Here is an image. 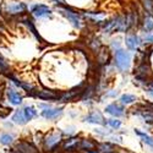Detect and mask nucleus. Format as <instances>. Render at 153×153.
<instances>
[{
	"mask_svg": "<svg viewBox=\"0 0 153 153\" xmlns=\"http://www.w3.org/2000/svg\"><path fill=\"white\" fill-rule=\"evenodd\" d=\"M120 103L121 104H126V105H129V104H132L135 103V102L137 100V97L134 96V94H129V93H126V94H123L120 97Z\"/></svg>",
	"mask_w": 153,
	"mask_h": 153,
	"instance_id": "16",
	"label": "nucleus"
},
{
	"mask_svg": "<svg viewBox=\"0 0 153 153\" xmlns=\"http://www.w3.org/2000/svg\"><path fill=\"white\" fill-rule=\"evenodd\" d=\"M114 62L120 71L129 70L131 65V54L124 49H117L114 54Z\"/></svg>",
	"mask_w": 153,
	"mask_h": 153,
	"instance_id": "1",
	"label": "nucleus"
},
{
	"mask_svg": "<svg viewBox=\"0 0 153 153\" xmlns=\"http://www.w3.org/2000/svg\"><path fill=\"white\" fill-rule=\"evenodd\" d=\"M23 113H25V117H26L27 120H31L32 118H34L37 115V111L32 107H26V108L23 109Z\"/></svg>",
	"mask_w": 153,
	"mask_h": 153,
	"instance_id": "20",
	"label": "nucleus"
},
{
	"mask_svg": "<svg viewBox=\"0 0 153 153\" xmlns=\"http://www.w3.org/2000/svg\"><path fill=\"white\" fill-rule=\"evenodd\" d=\"M7 98L12 104H21V102H22V97L14 90H11V88L7 90Z\"/></svg>",
	"mask_w": 153,
	"mask_h": 153,
	"instance_id": "12",
	"label": "nucleus"
},
{
	"mask_svg": "<svg viewBox=\"0 0 153 153\" xmlns=\"http://www.w3.org/2000/svg\"><path fill=\"white\" fill-rule=\"evenodd\" d=\"M143 90H145V93L146 94H148L151 98H153V81H148L143 86Z\"/></svg>",
	"mask_w": 153,
	"mask_h": 153,
	"instance_id": "24",
	"label": "nucleus"
},
{
	"mask_svg": "<svg viewBox=\"0 0 153 153\" xmlns=\"http://www.w3.org/2000/svg\"><path fill=\"white\" fill-rule=\"evenodd\" d=\"M86 16L96 22H102L105 19V14H103V12H88V14H86Z\"/></svg>",
	"mask_w": 153,
	"mask_h": 153,
	"instance_id": "18",
	"label": "nucleus"
},
{
	"mask_svg": "<svg viewBox=\"0 0 153 153\" xmlns=\"http://www.w3.org/2000/svg\"><path fill=\"white\" fill-rule=\"evenodd\" d=\"M5 68H6V64L3 62V60L0 59V69H5Z\"/></svg>",
	"mask_w": 153,
	"mask_h": 153,
	"instance_id": "28",
	"label": "nucleus"
},
{
	"mask_svg": "<svg viewBox=\"0 0 153 153\" xmlns=\"http://www.w3.org/2000/svg\"><path fill=\"white\" fill-rule=\"evenodd\" d=\"M32 14L36 17H44V16H50L52 11L45 5H36L32 7Z\"/></svg>",
	"mask_w": 153,
	"mask_h": 153,
	"instance_id": "6",
	"label": "nucleus"
},
{
	"mask_svg": "<svg viewBox=\"0 0 153 153\" xmlns=\"http://www.w3.org/2000/svg\"><path fill=\"white\" fill-rule=\"evenodd\" d=\"M109 61V50L107 48H102L98 54V62L100 65H105Z\"/></svg>",
	"mask_w": 153,
	"mask_h": 153,
	"instance_id": "13",
	"label": "nucleus"
},
{
	"mask_svg": "<svg viewBox=\"0 0 153 153\" xmlns=\"http://www.w3.org/2000/svg\"><path fill=\"white\" fill-rule=\"evenodd\" d=\"M143 4H145L146 10L153 14V0H143Z\"/></svg>",
	"mask_w": 153,
	"mask_h": 153,
	"instance_id": "26",
	"label": "nucleus"
},
{
	"mask_svg": "<svg viewBox=\"0 0 153 153\" xmlns=\"http://www.w3.org/2000/svg\"><path fill=\"white\" fill-rule=\"evenodd\" d=\"M53 3H55V4H59V5H62L64 4V0H52Z\"/></svg>",
	"mask_w": 153,
	"mask_h": 153,
	"instance_id": "27",
	"label": "nucleus"
},
{
	"mask_svg": "<svg viewBox=\"0 0 153 153\" xmlns=\"http://www.w3.org/2000/svg\"><path fill=\"white\" fill-rule=\"evenodd\" d=\"M60 140H61V135L60 134H53V135L48 136L47 140H45V148L49 149V151H52L60 142Z\"/></svg>",
	"mask_w": 153,
	"mask_h": 153,
	"instance_id": "7",
	"label": "nucleus"
},
{
	"mask_svg": "<svg viewBox=\"0 0 153 153\" xmlns=\"http://www.w3.org/2000/svg\"><path fill=\"white\" fill-rule=\"evenodd\" d=\"M12 141H14V136H12V135H9V134L0 135V143H3V145H10Z\"/></svg>",
	"mask_w": 153,
	"mask_h": 153,
	"instance_id": "21",
	"label": "nucleus"
},
{
	"mask_svg": "<svg viewBox=\"0 0 153 153\" xmlns=\"http://www.w3.org/2000/svg\"><path fill=\"white\" fill-rule=\"evenodd\" d=\"M105 111H107L108 114H110V115L115 117V118L123 117L124 114H125V109H124L121 105L117 104V103H111V104L107 105V107H105Z\"/></svg>",
	"mask_w": 153,
	"mask_h": 153,
	"instance_id": "4",
	"label": "nucleus"
},
{
	"mask_svg": "<svg viewBox=\"0 0 153 153\" xmlns=\"http://www.w3.org/2000/svg\"><path fill=\"white\" fill-rule=\"evenodd\" d=\"M94 147H96V143L92 142L90 138L82 140L81 143H80V148L81 149H86V151H92V149H94Z\"/></svg>",
	"mask_w": 153,
	"mask_h": 153,
	"instance_id": "19",
	"label": "nucleus"
},
{
	"mask_svg": "<svg viewBox=\"0 0 153 153\" xmlns=\"http://www.w3.org/2000/svg\"><path fill=\"white\" fill-rule=\"evenodd\" d=\"M107 123L110 127H113V129H119V127L121 126V121L118 120V119H108Z\"/></svg>",
	"mask_w": 153,
	"mask_h": 153,
	"instance_id": "25",
	"label": "nucleus"
},
{
	"mask_svg": "<svg viewBox=\"0 0 153 153\" xmlns=\"http://www.w3.org/2000/svg\"><path fill=\"white\" fill-rule=\"evenodd\" d=\"M99 152L100 153H111L115 151H114V147L110 143H102V145H99Z\"/></svg>",
	"mask_w": 153,
	"mask_h": 153,
	"instance_id": "22",
	"label": "nucleus"
},
{
	"mask_svg": "<svg viewBox=\"0 0 153 153\" xmlns=\"http://www.w3.org/2000/svg\"><path fill=\"white\" fill-rule=\"evenodd\" d=\"M85 121L87 123H91V124H97V125H104L105 124V120L103 118L100 113L98 111H92L85 118Z\"/></svg>",
	"mask_w": 153,
	"mask_h": 153,
	"instance_id": "5",
	"label": "nucleus"
},
{
	"mask_svg": "<svg viewBox=\"0 0 153 153\" xmlns=\"http://www.w3.org/2000/svg\"><path fill=\"white\" fill-rule=\"evenodd\" d=\"M12 120H14L16 124H19V125H25V124H26V121H27L26 117H25L23 110H17L14 114V117H12Z\"/></svg>",
	"mask_w": 153,
	"mask_h": 153,
	"instance_id": "15",
	"label": "nucleus"
},
{
	"mask_svg": "<svg viewBox=\"0 0 153 153\" xmlns=\"http://www.w3.org/2000/svg\"><path fill=\"white\" fill-rule=\"evenodd\" d=\"M135 134H136L137 136H140V138L142 140L143 143H146L147 146H149L151 148H153V137H152V136H149L148 134H146V132H143V131H140L138 129L135 130Z\"/></svg>",
	"mask_w": 153,
	"mask_h": 153,
	"instance_id": "10",
	"label": "nucleus"
},
{
	"mask_svg": "<svg viewBox=\"0 0 153 153\" xmlns=\"http://www.w3.org/2000/svg\"><path fill=\"white\" fill-rule=\"evenodd\" d=\"M58 10H59L61 14H62L64 16H65V17L74 25L75 27H80V26H81V20H80L79 15L76 14V12H74V11L66 9V7H62V6H59Z\"/></svg>",
	"mask_w": 153,
	"mask_h": 153,
	"instance_id": "2",
	"label": "nucleus"
},
{
	"mask_svg": "<svg viewBox=\"0 0 153 153\" xmlns=\"http://www.w3.org/2000/svg\"><path fill=\"white\" fill-rule=\"evenodd\" d=\"M77 143H79L77 138H70V140H68V142L65 143L64 148L65 149H74L75 147H77Z\"/></svg>",
	"mask_w": 153,
	"mask_h": 153,
	"instance_id": "23",
	"label": "nucleus"
},
{
	"mask_svg": "<svg viewBox=\"0 0 153 153\" xmlns=\"http://www.w3.org/2000/svg\"><path fill=\"white\" fill-rule=\"evenodd\" d=\"M142 25H143V30H145L146 33L153 32V16H151V15L145 16Z\"/></svg>",
	"mask_w": 153,
	"mask_h": 153,
	"instance_id": "14",
	"label": "nucleus"
},
{
	"mask_svg": "<svg viewBox=\"0 0 153 153\" xmlns=\"http://www.w3.org/2000/svg\"><path fill=\"white\" fill-rule=\"evenodd\" d=\"M61 113H62V109L61 108H58V109H45V110L42 111V115L45 119L50 120V119H55V118L60 117Z\"/></svg>",
	"mask_w": 153,
	"mask_h": 153,
	"instance_id": "8",
	"label": "nucleus"
},
{
	"mask_svg": "<svg viewBox=\"0 0 153 153\" xmlns=\"http://www.w3.org/2000/svg\"><path fill=\"white\" fill-rule=\"evenodd\" d=\"M9 153H21V152H19V151H17V152H15V151H11V152H9Z\"/></svg>",
	"mask_w": 153,
	"mask_h": 153,
	"instance_id": "29",
	"label": "nucleus"
},
{
	"mask_svg": "<svg viewBox=\"0 0 153 153\" xmlns=\"http://www.w3.org/2000/svg\"><path fill=\"white\" fill-rule=\"evenodd\" d=\"M37 97H39L42 99H48V100H53V99H60V96L58 93H54L50 90H43L41 92L37 93Z\"/></svg>",
	"mask_w": 153,
	"mask_h": 153,
	"instance_id": "9",
	"label": "nucleus"
},
{
	"mask_svg": "<svg viewBox=\"0 0 153 153\" xmlns=\"http://www.w3.org/2000/svg\"><path fill=\"white\" fill-rule=\"evenodd\" d=\"M125 44L130 50H136L138 49V47L142 44V39L140 38L137 34H129L125 38Z\"/></svg>",
	"mask_w": 153,
	"mask_h": 153,
	"instance_id": "3",
	"label": "nucleus"
},
{
	"mask_svg": "<svg viewBox=\"0 0 153 153\" xmlns=\"http://www.w3.org/2000/svg\"><path fill=\"white\" fill-rule=\"evenodd\" d=\"M25 9H26V5L22 4V3H17V4H12L7 6V11L10 14H19V12H22Z\"/></svg>",
	"mask_w": 153,
	"mask_h": 153,
	"instance_id": "17",
	"label": "nucleus"
},
{
	"mask_svg": "<svg viewBox=\"0 0 153 153\" xmlns=\"http://www.w3.org/2000/svg\"><path fill=\"white\" fill-rule=\"evenodd\" d=\"M16 148L21 153H37V149L32 145H30L27 142H20V143H17Z\"/></svg>",
	"mask_w": 153,
	"mask_h": 153,
	"instance_id": "11",
	"label": "nucleus"
}]
</instances>
